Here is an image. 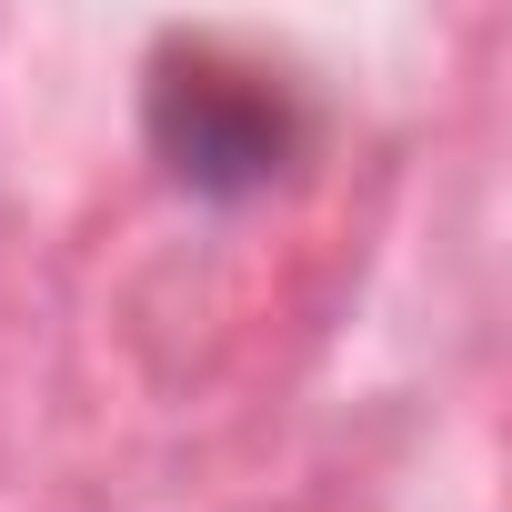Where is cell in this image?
<instances>
[{"label": "cell", "instance_id": "cell-1", "mask_svg": "<svg viewBox=\"0 0 512 512\" xmlns=\"http://www.w3.org/2000/svg\"><path fill=\"white\" fill-rule=\"evenodd\" d=\"M141 151L201 211H251L312 171L322 111L292 61L231 31H161L141 61Z\"/></svg>", "mask_w": 512, "mask_h": 512}]
</instances>
